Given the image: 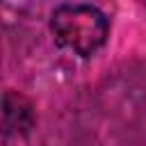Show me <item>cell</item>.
I'll list each match as a JSON object with an SVG mask.
<instances>
[{
    "label": "cell",
    "mask_w": 146,
    "mask_h": 146,
    "mask_svg": "<svg viewBox=\"0 0 146 146\" xmlns=\"http://www.w3.org/2000/svg\"><path fill=\"white\" fill-rule=\"evenodd\" d=\"M36 125V112L27 96L7 89L2 96V137H25Z\"/></svg>",
    "instance_id": "cell-2"
},
{
    "label": "cell",
    "mask_w": 146,
    "mask_h": 146,
    "mask_svg": "<svg viewBox=\"0 0 146 146\" xmlns=\"http://www.w3.org/2000/svg\"><path fill=\"white\" fill-rule=\"evenodd\" d=\"M52 41L78 57L96 55L110 39V18L94 5L64 2L50 14Z\"/></svg>",
    "instance_id": "cell-1"
}]
</instances>
